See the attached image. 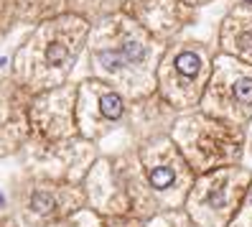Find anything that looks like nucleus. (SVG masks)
<instances>
[{
    "mask_svg": "<svg viewBox=\"0 0 252 227\" xmlns=\"http://www.w3.org/2000/svg\"><path fill=\"white\" fill-rule=\"evenodd\" d=\"M148 179H151V187L158 189V191H166L176 184V171L171 166H153L151 171H148Z\"/></svg>",
    "mask_w": 252,
    "mask_h": 227,
    "instance_id": "1",
    "label": "nucleus"
},
{
    "mask_svg": "<svg viewBox=\"0 0 252 227\" xmlns=\"http://www.w3.org/2000/svg\"><path fill=\"white\" fill-rule=\"evenodd\" d=\"M102 113H105L107 117H117L123 113V105H120V97L115 95H105L102 97Z\"/></svg>",
    "mask_w": 252,
    "mask_h": 227,
    "instance_id": "3",
    "label": "nucleus"
},
{
    "mask_svg": "<svg viewBox=\"0 0 252 227\" xmlns=\"http://www.w3.org/2000/svg\"><path fill=\"white\" fill-rule=\"evenodd\" d=\"M234 95H237V100H240L242 105H250L252 102V82L250 79H240L234 84Z\"/></svg>",
    "mask_w": 252,
    "mask_h": 227,
    "instance_id": "4",
    "label": "nucleus"
},
{
    "mask_svg": "<svg viewBox=\"0 0 252 227\" xmlns=\"http://www.w3.org/2000/svg\"><path fill=\"white\" fill-rule=\"evenodd\" d=\"M176 67H179V72L186 74V77H194V74L199 72V59L194 54H181L179 62H176Z\"/></svg>",
    "mask_w": 252,
    "mask_h": 227,
    "instance_id": "2",
    "label": "nucleus"
}]
</instances>
